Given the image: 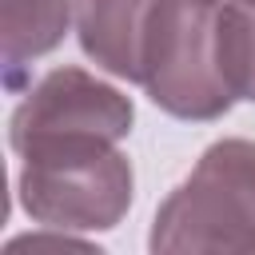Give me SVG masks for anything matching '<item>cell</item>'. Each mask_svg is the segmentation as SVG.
I'll use <instances>...</instances> for the list:
<instances>
[{
    "instance_id": "obj_5",
    "label": "cell",
    "mask_w": 255,
    "mask_h": 255,
    "mask_svg": "<svg viewBox=\"0 0 255 255\" xmlns=\"http://www.w3.org/2000/svg\"><path fill=\"white\" fill-rule=\"evenodd\" d=\"M155 4L159 0H76V32L84 56L104 72L139 84Z\"/></svg>"
},
{
    "instance_id": "obj_3",
    "label": "cell",
    "mask_w": 255,
    "mask_h": 255,
    "mask_svg": "<svg viewBox=\"0 0 255 255\" xmlns=\"http://www.w3.org/2000/svg\"><path fill=\"white\" fill-rule=\"evenodd\" d=\"M131 163L116 143H68L24 155L20 207L56 231H108L131 207Z\"/></svg>"
},
{
    "instance_id": "obj_4",
    "label": "cell",
    "mask_w": 255,
    "mask_h": 255,
    "mask_svg": "<svg viewBox=\"0 0 255 255\" xmlns=\"http://www.w3.org/2000/svg\"><path fill=\"white\" fill-rule=\"evenodd\" d=\"M131 100L84 68L48 72L12 112V147L20 155L68 143H120L131 131Z\"/></svg>"
},
{
    "instance_id": "obj_2",
    "label": "cell",
    "mask_w": 255,
    "mask_h": 255,
    "mask_svg": "<svg viewBox=\"0 0 255 255\" xmlns=\"http://www.w3.org/2000/svg\"><path fill=\"white\" fill-rule=\"evenodd\" d=\"M139 84L175 120H219L235 104L219 64V0L155 4Z\"/></svg>"
},
{
    "instance_id": "obj_6",
    "label": "cell",
    "mask_w": 255,
    "mask_h": 255,
    "mask_svg": "<svg viewBox=\"0 0 255 255\" xmlns=\"http://www.w3.org/2000/svg\"><path fill=\"white\" fill-rule=\"evenodd\" d=\"M4 72L8 80H16V72L52 52L64 32H68V16H72V0H4Z\"/></svg>"
},
{
    "instance_id": "obj_7",
    "label": "cell",
    "mask_w": 255,
    "mask_h": 255,
    "mask_svg": "<svg viewBox=\"0 0 255 255\" xmlns=\"http://www.w3.org/2000/svg\"><path fill=\"white\" fill-rule=\"evenodd\" d=\"M219 64L235 100L255 104V0L219 4Z\"/></svg>"
},
{
    "instance_id": "obj_1",
    "label": "cell",
    "mask_w": 255,
    "mask_h": 255,
    "mask_svg": "<svg viewBox=\"0 0 255 255\" xmlns=\"http://www.w3.org/2000/svg\"><path fill=\"white\" fill-rule=\"evenodd\" d=\"M151 251H255V143H211L159 203Z\"/></svg>"
}]
</instances>
